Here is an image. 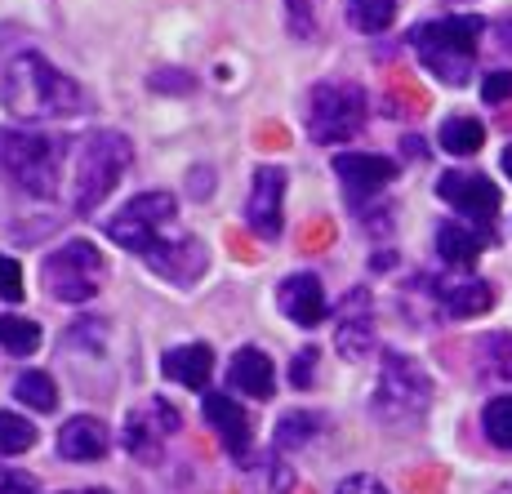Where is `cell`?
<instances>
[{
  "label": "cell",
  "instance_id": "1",
  "mask_svg": "<svg viewBox=\"0 0 512 494\" xmlns=\"http://www.w3.org/2000/svg\"><path fill=\"white\" fill-rule=\"evenodd\" d=\"M107 236L174 285H192L205 272V245L179 223V205L170 192L134 196L116 219H107Z\"/></svg>",
  "mask_w": 512,
  "mask_h": 494
},
{
  "label": "cell",
  "instance_id": "2",
  "mask_svg": "<svg viewBox=\"0 0 512 494\" xmlns=\"http://www.w3.org/2000/svg\"><path fill=\"white\" fill-rule=\"evenodd\" d=\"M0 103L23 121H63L85 112V90L41 54H18L0 81Z\"/></svg>",
  "mask_w": 512,
  "mask_h": 494
},
{
  "label": "cell",
  "instance_id": "3",
  "mask_svg": "<svg viewBox=\"0 0 512 494\" xmlns=\"http://www.w3.org/2000/svg\"><path fill=\"white\" fill-rule=\"evenodd\" d=\"M481 32H486V23L477 14H455V18H437V23L415 27L410 45H415V54L437 81L464 85L472 72V58H477Z\"/></svg>",
  "mask_w": 512,
  "mask_h": 494
},
{
  "label": "cell",
  "instance_id": "4",
  "mask_svg": "<svg viewBox=\"0 0 512 494\" xmlns=\"http://www.w3.org/2000/svg\"><path fill=\"white\" fill-rule=\"evenodd\" d=\"M134 147L125 134L116 130H98L90 138H81V156H76V214H94L98 205L112 196V187L121 183V174L130 170Z\"/></svg>",
  "mask_w": 512,
  "mask_h": 494
},
{
  "label": "cell",
  "instance_id": "5",
  "mask_svg": "<svg viewBox=\"0 0 512 494\" xmlns=\"http://www.w3.org/2000/svg\"><path fill=\"white\" fill-rule=\"evenodd\" d=\"M432 405V379L406 352H383L379 383H374V414L383 423H415Z\"/></svg>",
  "mask_w": 512,
  "mask_h": 494
},
{
  "label": "cell",
  "instance_id": "6",
  "mask_svg": "<svg viewBox=\"0 0 512 494\" xmlns=\"http://www.w3.org/2000/svg\"><path fill=\"white\" fill-rule=\"evenodd\" d=\"M58 165H63V152H58L54 138L32 130H0V170L27 196H54Z\"/></svg>",
  "mask_w": 512,
  "mask_h": 494
},
{
  "label": "cell",
  "instance_id": "7",
  "mask_svg": "<svg viewBox=\"0 0 512 494\" xmlns=\"http://www.w3.org/2000/svg\"><path fill=\"white\" fill-rule=\"evenodd\" d=\"M366 94L352 81H326L308 94V134L317 143H348L366 125Z\"/></svg>",
  "mask_w": 512,
  "mask_h": 494
},
{
  "label": "cell",
  "instance_id": "8",
  "mask_svg": "<svg viewBox=\"0 0 512 494\" xmlns=\"http://www.w3.org/2000/svg\"><path fill=\"white\" fill-rule=\"evenodd\" d=\"M45 285L58 303H85L103 290V276H107V263L103 254L94 250L90 241H67L63 250H54L45 259Z\"/></svg>",
  "mask_w": 512,
  "mask_h": 494
},
{
  "label": "cell",
  "instance_id": "9",
  "mask_svg": "<svg viewBox=\"0 0 512 494\" xmlns=\"http://www.w3.org/2000/svg\"><path fill=\"white\" fill-rule=\"evenodd\" d=\"M437 196L446 205H455L459 214H468L481 232L495 241V214H499V187L486 174H441Z\"/></svg>",
  "mask_w": 512,
  "mask_h": 494
},
{
  "label": "cell",
  "instance_id": "10",
  "mask_svg": "<svg viewBox=\"0 0 512 494\" xmlns=\"http://www.w3.org/2000/svg\"><path fill=\"white\" fill-rule=\"evenodd\" d=\"M179 410H174L170 401H161V397H152V401H143L139 410H130L125 414V450L130 454H143V459H152L156 450L165 446V441L179 432Z\"/></svg>",
  "mask_w": 512,
  "mask_h": 494
},
{
  "label": "cell",
  "instance_id": "11",
  "mask_svg": "<svg viewBox=\"0 0 512 494\" xmlns=\"http://www.w3.org/2000/svg\"><path fill=\"white\" fill-rule=\"evenodd\" d=\"M281 205H285V170H277V165H259V170H254L250 201H245V223L272 241L285 223Z\"/></svg>",
  "mask_w": 512,
  "mask_h": 494
},
{
  "label": "cell",
  "instance_id": "12",
  "mask_svg": "<svg viewBox=\"0 0 512 494\" xmlns=\"http://www.w3.org/2000/svg\"><path fill=\"white\" fill-rule=\"evenodd\" d=\"M277 303L294 325H303V330H312V325L326 321V290H321V281L312 272L285 276L281 290H277Z\"/></svg>",
  "mask_w": 512,
  "mask_h": 494
},
{
  "label": "cell",
  "instance_id": "13",
  "mask_svg": "<svg viewBox=\"0 0 512 494\" xmlns=\"http://www.w3.org/2000/svg\"><path fill=\"white\" fill-rule=\"evenodd\" d=\"M334 174L343 179V187L357 196L366 192H383L397 179V161L392 156H374V152H339L334 156Z\"/></svg>",
  "mask_w": 512,
  "mask_h": 494
},
{
  "label": "cell",
  "instance_id": "14",
  "mask_svg": "<svg viewBox=\"0 0 512 494\" xmlns=\"http://www.w3.org/2000/svg\"><path fill=\"white\" fill-rule=\"evenodd\" d=\"M334 343L348 361L370 357L374 348V316H370V294L366 290H352L343 299V316H339V330H334Z\"/></svg>",
  "mask_w": 512,
  "mask_h": 494
},
{
  "label": "cell",
  "instance_id": "15",
  "mask_svg": "<svg viewBox=\"0 0 512 494\" xmlns=\"http://www.w3.org/2000/svg\"><path fill=\"white\" fill-rule=\"evenodd\" d=\"M446 316H481L495 308V285L477 276H450V281H428Z\"/></svg>",
  "mask_w": 512,
  "mask_h": 494
},
{
  "label": "cell",
  "instance_id": "16",
  "mask_svg": "<svg viewBox=\"0 0 512 494\" xmlns=\"http://www.w3.org/2000/svg\"><path fill=\"white\" fill-rule=\"evenodd\" d=\"M205 423H210L214 437H219L236 459L250 450V414H245L241 401L228 397V392H210V397H205Z\"/></svg>",
  "mask_w": 512,
  "mask_h": 494
},
{
  "label": "cell",
  "instance_id": "17",
  "mask_svg": "<svg viewBox=\"0 0 512 494\" xmlns=\"http://www.w3.org/2000/svg\"><path fill=\"white\" fill-rule=\"evenodd\" d=\"M272 383H277V370H272V357L263 348H236L232 370H228V388L245 392L254 401L272 397Z\"/></svg>",
  "mask_w": 512,
  "mask_h": 494
},
{
  "label": "cell",
  "instance_id": "18",
  "mask_svg": "<svg viewBox=\"0 0 512 494\" xmlns=\"http://www.w3.org/2000/svg\"><path fill=\"white\" fill-rule=\"evenodd\" d=\"M112 446V437H107L103 419H94V414H76V419H67L63 428H58V454L63 459H98V454H107Z\"/></svg>",
  "mask_w": 512,
  "mask_h": 494
},
{
  "label": "cell",
  "instance_id": "19",
  "mask_svg": "<svg viewBox=\"0 0 512 494\" xmlns=\"http://www.w3.org/2000/svg\"><path fill=\"white\" fill-rule=\"evenodd\" d=\"M161 370H165V379L170 383H183V388L201 392L205 383H210V374H214V352L205 348V343H183V348L165 352Z\"/></svg>",
  "mask_w": 512,
  "mask_h": 494
},
{
  "label": "cell",
  "instance_id": "20",
  "mask_svg": "<svg viewBox=\"0 0 512 494\" xmlns=\"http://www.w3.org/2000/svg\"><path fill=\"white\" fill-rule=\"evenodd\" d=\"M486 241H490L486 232H472V227H464V223H441L437 227V250L450 268H472V263L481 259V250H486Z\"/></svg>",
  "mask_w": 512,
  "mask_h": 494
},
{
  "label": "cell",
  "instance_id": "21",
  "mask_svg": "<svg viewBox=\"0 0 512 494\" xmlns=\"http://www.w3.org/2000/svg\"><path fill=\"white\" fill-rule=\"evenodd\" d=\"M437 143L446 147L450 156H477L481 143H486V125L472 121V116H450V121L441 125Z\"/></svg>",
  "mask_w": 512,
  "mask_h": 494
},
{
  "label": "cell",
  "instance_id": "22",
  "mask_svg": "<svg viewBox=\"0 0 512 494\" xmlns=\"http://www.w3.org/2000/svg\"><path fill=\"white\" fill-rule=\"evenodd\" d=\"M0 348L14 357H32L41 348V325L27 316H0Z\"/></svg>",
  "mask_w": 512,
  "mask_h": 494
},
{
  "label": "cell",
  "instance_id": "23",
  "mask_svg": "<svg viewBox=\"0 0 512 494\" xmlns=\"http://www.w3.org/2000/svg\"><path fill=\"white\" fill-rule=\"evenodd\" d=\"M397 18V0H348V23L357 32H388Z\"/></svg>",
  "mask_w": 512,
  "mask_h": 494
},
{
  "label": "cell",
  "instance_id": "24",
  "mask_svg": "<svg viewBox=\"0 0 512 494\" xmlns=\"http://www.w3.org/2000/svg\"><path fill=\"white\" fill-rule=\"evenodd\" d=\"M14 397L23 401V405H32V410L49 414L58 405V388H54V379H49V374L23 370V374H18V383H14Z\"/></svg>",
  "mask_w": 512,
  "mask_h": 494
},
{
  "label": "cell",
  "instance_id": "25",
  "mask_svg": "<svg viewBox=\"0 0 512 494\" xmlns=\"http://www.w3.org/2000/svg\"><path fill=\"white\" fill-rule=\"evenodd\" d=\"M321 14H326V0H285V27L294 41H312L321 32Z\"/></svg>",
  "mask_w": 512,
  "mask_h": 494
},
{
  "label": "cell",
  "instance_id": "26",
  "mask_svg": "<svg viewBox=\"0 0 512 494\" xmlns=\"http://www.w3.org/2000/svg\"><path fill=\"white\" fill-rule=\"evenodd\" d=\"M481 428H486V441L499 450H512V397H495L481 410Z\"/></svg>",
  "mask_w": 512,
  "mask_h": 494
},
{
  "label": "cell",
  "instance_id": "27",
  "mask_svg": "<svg viewBox=\"0 0 512 494\" xmlns=\"http://www.w3.org/2000/svg\"><path fill=\"white\" fill-rule=\"evenodd\" d=\"M481 370H486L490 379L512 383V334H490V339H481Z\"/></svg>",
  "mask_w": 512,
  "mask_h": 494
},
{
  "label": "cell",
  "instance_id": "28",
  "mask_svg": "<svg viewBox=\"0 0 512 494\" xmlns=\"http://www.w3.org/2000/svg\"><path fill=\"white\" fill-rule=\"evenodd\" d=\"M36 446V428L14 410H0V454H23Z\"/></svg>",
  "mask_w": 512,
  "mask_h": 494
},
{
  "label": "cell",
  "instance_id": "29",
  "mask_svg": "<svg viewBox=\"0 0 512 494\" xmlns=\"http://www.w3.org/2000/svg\"><path fill=\"white\" fill-rule=\"evenodd\" d=\"M317 428H321V419H317V414H303V410L285 414V419H281V428H277V446H281V450L303 446V441H312V437H317Z\"/></svg>",
  "mask_w": 512,
  "mask_h": 494
},
{
  "label": "cell",
  "instance_id": "30",
  "mask_svg": "<svg viewBox=\"0 0 512 494\" xmlns=\"http://www.w3.org/2000/svg\"><path fill=\"white\" fill-rule=\"evenodd\" d=\"M23 268H18L14 259H5V254H0V299L5 303H18L23 299Z\"/></svg>",
  "mask_w": 512,
  "mask_h": 494
},
{
  "label": "cell",
  "instance_id": "31",
  "mask_svg": "<svg viewBox=\"0 0 512 494\" xmlns=\"http://www.w3.org/2000/svg\"><path fill=\"white\" fill-rule=\"evenodd\" d=\"M481 98H486L490 107L508 103V98H512V72H490L486 81H481Z\"/></svg>",
  "mask_w": 512,
  "mask_h": 494
},
{
  "label": "cell",
  "instance_id": "32",
  "mask_svg": "<svg viewBox=\"0 0 512 494\" xmlns=\"http://www.w3.org/2000/svg\"><path fill=\"white\" fill-rule=\"evenodd\" d=\"M317 357L321 352L317 348H303L299 357H294V370H290V379H294V388H308L312 379H317Z\"/></svg>",
  "mask_w": 512,
  "mask_h": 494
},
{
  "label": "cell",
  "instance_id": "33",
  "mask_svg": "<svg viewBox=\"0 0 512 494\" xmlns=\"http://www.w3.org/2000/svg\"><path fill=\"white\" fill-rule=\"evenodd\" d=\"M334 494H392V490L383 486L379 477H366V472H357V477H343Z\"/></svg>",
  "mask_w": 512,
  "mask_h": 494
},
{
  "label": "cell",
  "instance_id": "34",
  "mask_svg": "<svg viewBox=\"0 0 512 494\" xmlns=\"http://www.w3.org/2000/svg\"><path fill=\"white\" fill-rule=\"evenodd\" d=\"M0 494H36V481L23 477V472L0 468Z\"/></svg>",
  "mask_w": 512,
  "mask_h": 494
},
{
  "label": "cell",
  "instance_id": "35",
  "mask_svg": "<svg viewBox=\"0 0 512 494\" xmlns=\"http://www.w3.org/2000/svg\"><path fill=\"white\" fill-rule=\"evenodd\" d=\"M156 90H192V81L187 76H152Z\"/></svg>",
  "mask_w": 512,
  "mask_h": 494
},
{
  "label": "cell",
  "instance_id": "36",
  "mask_svg": "<svg viewBox=\"0 0 512 494\" xmlns=\"http://www.w3.org/2000/svg\"><path fill=\"white\" fill-rule=\"evenodd\" d=\"M504 174L512 179V147H504Z\"/></svg>",
  "mask_w": 512,
  "mask_h": 494
},
{
  "label": "cell",
  "instance_id": "37",
  "mask_svg": "<svg viewBox=\"0 0 512 494\" xmlns=\"http://www.w3.org/2000/svg\"><path fill=\"white\" fill-rule=\"evenodd\" d=\"M72 494H107V490H72Z\"/></svg>",
  "mask_w": 512,
  "mask_h": 494
},
{
  "label": "cell",
  "instance_id": "38",
  "mask_svg": "<svg viewBox=\"0 0 512 494\" xmlns=\"http://www.w3.org/2000/svg\"><path fill=\"white\" fill-rule=\"evenodd\" d=\"M499 494H512V486H504V490H499Z\"/></svg>",
  "mask_w": 512,
  "mask_h": 494
}]
</instances>
